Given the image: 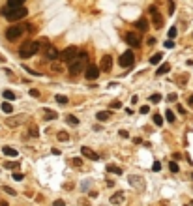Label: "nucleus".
<instances>
[{
  "label": "nucleus",
  "mask_w": 193,
  "mask_h": 206,
  "mask_svg": "<svg viewBox=\"0 0 193 206\" xmlns=\"http://www.w3.org/2000/svg\"><path fill=\"white\" fill-rule=\"evenodd\" d=\"M86 68H88V55H86V52H79V56L75 58L73 62H69V73L71 75L86 71Z\"/></svg>",
  "instance_id": "f257e3e1"
},
{
  "label": "nucleus",
  "mask_w": 193,
  "mask_h": 206,
  "mask_svg": "<svg viewBox=\"0 0 193 206\" xmlns=\"http://www.w3.org/2000/svg\"><path fill=\"white\" fill-rule=\"evenodd\" d=\"M36 52H39V43L38 41H25L23 45L19 47V56L21 58H30V56H34Z\"/></svg>",
  "instance_id": "f03ea898"
},
{
  "label": "nucleus",
  "mask_w": 193,
  "mask_h": 206,
  "mask_svg": "<svg viewBox=\"0 0 193 206\" xmlns=\"http://www.w3.org/2000/svg\"><path fill=\"white\" fill-rule=\"evenodd\" d=\"M2 13L8 21H21V19H25L26 17V8H6L2 9Z\"/></svg>",
  "instance_id": "7ed1b4c3"
},
{
  "label": "nucleus",
  "mask_w": 193,
  "mask_h": 206,
  "mask_svg": "<svg viewBox=\"0 0 193 206\" xmlns=\"http://www.w3.org/2000/svg\"><path fill=\"white\" fill-rule=\"evenodd\" d=\"M77 56H79V51H77V47H75V45H69V47H66V49L60 52V60L62 62H73Z\"/></svg>",
  "instance_id": "20e7f679"
},
{
  "label": "nucleus",
  "mask_w": 193,
  "mask_h": 206,
  "mask_svg": "<svg viewBox=\"0 0 193 206\" xmlns=\"http://www.w3.org/2000/svg\"><path fill=\"white\" fill-rule=\"evenodd\" d=\"M23 34H25V26H21V25H17V26H9V28L6 30V38H8L9 41L19 39Z\"/></svg>",
  "instance_id": "39448f33"
},
{
  "label": "nucleus",
  "mask_w": 193,
  "mask_h": 206,
  "mask_svg": "<svg viewBox=\"0 0 193 206\" xmlns=\"http://www.w3.org/2000/svg\"><path fill=\"white\" fill-rule=\"evenodd\" d=\"M133 62H135L133 51H126V52H122V55H120V58H118L120 68H130V66H133Z\"/></svg>",
  "instance_id": "423d86ee"
},
{
  "label": "nucleus",
  "mask_w": 193,
  "mask_h": 206,
  "mask_svg": "<svg viewBox=\"0 0 193 206\" xmlns=\"http://www.w3.org/2000/svg\"><path fill=\"white\" fill-rule=\"evenodd\" d=\"M148 12H150V15H152L154 28H161V26H163V17H161V13L157 12V8H156V6H150Z\"/></svg>",
  "instance_id": "0eeeda50"
},
{
  "label": "nucleus",
  "mask_w": 193,
  "mask_h": 206,
  "mask_svg": "<svg viewBox=\"0 0 193 206\" xmlns=\"http://www.w3.org/2000/svg\"><path fill=\"white\" fill-rule=\"evenodd\" d=\"M100 68L98 66H94V64H92V66H88L86 68V71H84V77H86L88 81H96V79H98L100 77Z\"/></svg>",
  "instance_id": "6e6552de"
},
{
  "label": "nucleus",
  "mask_w": 193,
  "mask_h": 206,
  "mask_svg": "<svg viewBox=\"0 0 193 206\" xmlns=\"http://www.w3.org/2000/svg\"><path fill=\"white\" fill-rule=\"evenodd\" d=\"M124 39H126L127 45H131V47H139V45H141V38H139L135 32H127V34L124 36Z\"/></svg>",
  "instance_id": "1a4fd4ad"
},
{
  "label": "nucleus",
  "mask_w": 193,
  "mask_h": 206,
  "mask_svg": "<svg viewBox=\"0 0 193 206\" xmlns=\"http://www.w3.org/2000/svg\"><path fill=\"white\" fill-rule=\"evenodd\" d=\"M43 52H45V56H47L49 60H56V58H60V51H58L56 47H52V45H49Z\"/></svg>",
  "instance_id": "9d476101"
},
{
  "label": "nucleus",
  "mask_w": 193,
  "mask_h": 206,
  "mask_svg": "<svg viewBox=\"0 0 193 206\" xmlns=\"http://www.w3.org/2000/svg\"><path fill=\"white\" fill-rule=\"evenodd\" d=\"M111 68H113V56L105 55V56L101 58V66H100V69H101V71H111Z\"/></svg>",
  "instance_id": "9b49d317"
},
{
  "label": "nucleus",
  "mask_w": 193,
  "mask_h": 206,
  "mask_svg": "<svg viewBox=\"0 0 193 206\" xmlns=\"http://www.w3.org/2000/svg\"><path fill=\"white\" fill-rule=\"evenodd\" d=\"M81 152H83V156H84V157H88V159H92V161H98V159H100V156L96 154L94 150H90L88 146H83Z\"/></svg>",
  "instance_id": "f8f14e48"
},
{
  "label": "nucleus",
  "mask_w": 193,
  "mask_h": 206,
  "mask_svg": "<svg viewBox=\"0 0 193 206\" xmlns=\"http://www.w3.org/2000/svg\"><path fill=\"white\" fill-rule=\"evenodd\" d=\"M135 26H137L139 32H146V30H148V21H146V19H139L137 23H135Z\"/></svg>",
  "instance_id": "ddd939ff"
},
{
  "label": "nucleus",
  "mask_w": 193,
  "mask_h": 206,
  "mask_svg": "<svg viewBox=\"0 0 193 206\" xmlns=\"http://www.w3.org/2000/svg\"><path fill=\"white\" fill-rule=\"evenodd\" d=\"M2 152H4V156L17 157V150H15V148H12V146H4V148H2Z\"/></svg>",
  "instance_id": "4468645a"
},
{
  "label": "nucleus",
  "mask_w": 193,
  "mask_h": 206,
  "mask_svg": "<svg viewBox=\"0 0 193 206\" xmlns=\"http://www.w3.org/2000/svg\"><path fill=\"white\" fill-rule=\"evenodd\" d=\"M122 201H124V193H122V191H116L113 197H111V202H113V204H118V202H122Z\"/></svg>",
  "instance_id": "2eb2a0df"
},
{
  "label": "nucleus",
  "mask_w": 193,
  "mask_h": 206,
  "mask_svg": "<svg viewBox=\"0 0 193 206\" xmlns=\"http://www.w3.org/2000/svg\"><path fill=\"white\" fill-rule=\"evenodd\" d=\"M26 0H8V6L9 8H23V4Z\"/></svg>",
  "instance_id": "dca6fc26"
},
{
  "label": "nucleus",
  "mask_w": 193,
  "mask_h": 206,
  "mask_svg": "<svg viewBox=\"0 0 193 206\" xmlns=\"http://www.w3.org/2000/svg\"><path fill=\"white\" fill-rule=\"evenodd\" d=\"M109 116H111L109 111H100V113H98V120H100V122H105V120H109Z\"/></svg>",
  "instance_id": "f3484780"
},
{
  "label": "nucleus",
  "mask_w": 193,
  "mask_h": 206,
  "mask_svg": "<svg viewBox=\"0 0 193 206\" xmlns=\"http://www.w3.org/2000/svg\"><path fill=\"white\" fill-rule=\"evenodd\" d=\"M171 69V66H169V64H161V66H159L157 68V71H156V75H165L167 71Z\"/></svg>",
  "instance_id": "a211bd4d"
},
{
  "label": "nucleus",
  "mask_w": 193,
  "mask_h": 206,
  "mask_svg": "<svg viewBox=\"0 0 193 206\" xmlns=\"http://www.w3.org/2000/svg\"><path fill=\"white\" fill-rule=\"evenodd\" d=\"M161 52H156V55L154 56H150V64H154V66H156V64H159V62H161Z\"/></svg>",
  "instance_id": "6ab92c4d"
},
{
  "label": "nucleus",
  "mask_w": 193,
  "mask_h": 206,
  "mask_svg": "<svg viewBox=\"0 0 193 206\" xmlns=\"http://www.w3.org/2000/svg\"><path fill=\"white\" fill-rule=\"evenodd\" d=\"M2 111H4L6 114H12V113H13V105H12V103H2Z\"/></svg>",
  "instance_id": "aec40b11"
},
{
  "label": "nucleus",
  "mask_w": 193,
  "mask_h": 206,
  "mask_svg": "<svg viewBox=\"0 0 193 206\" xmlns=\"http://www.w3.org/2000/svg\"><path fill=\"white\" fill-rule=\"evenodd\" d=\"M107 172H114V174H122V169H120V167H114V165H107Z\"/></svg>",
  "instance_id": "412c9836"
},
{
  "label": "nucleus",
  "mask_w": 193,
  "mask_h": 206,
  "mask_svg": "<svg viewBox=\"0 0 193 206\" xmlns=\"http://www.w3.org/2000/svg\"><path fill=\"white\" fill-rule=\"evenodd\" d=\"M56 116H58V114H56L55 111H51V109H47V111H45V120H55Z\"/></svg>",
  "instance_id": "4be33fe9"
},
{
  "label": "nucleus",
  "mask_w": 193,
  "mask_h": 206,
  "mask_svg": "<svg viewBox=\"0 0 193 206\" xmlns=\"http://www.w3.org/2000/svg\"><path fill=\"white\" fill-rule=\"evenodd\" d=\"M150 101H152V103H159V101H161V94H152V96H150Z\"/></svg>",
  "instance_id": "5701e85b"
},
{
  "label": "nucleus",
  "mask_w": 193,
  "mask_h": 206,
  "mask_svg": "<svg viewBox=\"0 0 193 206\" xmlns=\"http://www.w3.org/2000/svg\"><path fill=\"white\" fill-rule=\"evenodd\" d=\"M56 101H58L60 105H68V97H66V96H60V94H58V96H56Z\"/></svg>",
  "instance_id": "b1692460"
},
{
  "label": "nucleus",
  "mask_w": 193,
  "mask_h": 206,
  "mask_svg": "<svg viewBox=\"0 0 193 206\" xmlns=\"http://www.w3.org/2000/svg\"><path fill=\"white\" fill-rule=\"evenodd\" d=\"M154 124L156 126H161L163 124V116L161 114H154Z\"/></svg>",
  "instance_id": "393cba45"
},
{
  "label": "nucleus",
  "mask_w": 193,
  "mask_h": 206,
  "mask_svg": "<svg viewBox=\"0 0 193 206\" xmlns=\"http://www.w3.org/2000/svg\"><path fill=\"white\" fill-rule=\"evenodd\" d=\"M28 133H30L32 137H38V135H39V131H38L36 126H30V127H28Z\"/></svg>",
  "instance_id": "a878e982"
},
{
  "label": "nucleus",
  "mask_w": 193,
  "mask_h": 206,
  "mask_svg": "<svg viewBox=\"0 0 193 206\" xmlns=\"http://www.w3.org/2000/svg\"><path fill=\"white\" fill-rule=\"evenodd\" d=\"M66 120H68V124H71V126H77V124H79V120H77L75 116H71V114H68Z\"/></svg>",
  "instance_id": "bb28decb"
},
{
  "label": "nucleus",
  "mask_w": 193,
  "mask_h": 206,
  "mask_svg": "<svg viewBox=\"0 0 193 206\" xmlns=\"http://www.w3.org/2000/svg\"><path fill=\"white\" fill-rule=\"evenodd\" d=\"M4 97L6 100H15V94L12 90H4Z\"/></svg>",
  "instance_id": "cd10ccee"
},
{
  "label": "nucleus",
  "mask_w": 193,
  "mask_h": 206,
  "mask_svg": "<svg viewBox=\"0 0 193 206\" xmlns=\"http://www.w3.org/2000/svg\"><path fill=\"white\" fill-rule=\"evenodd\" d=\"M165 116H167V120H169V122H174V113H173V111H167Z\"/></svg>",
  "instance_id": "c85d7f7f"
},
{
  "label": "nucleus",
  "mask_w": 193,
  "mask_h": 206,
  "mask_svg": "<svg viewBox=\"0 0 193 206\" xmlns=\"http://www.w3.org/2000/svg\"><path fill=\"white\" fill-rule=\"evenodd\" d=\"M139 113H141V114H148V113H150V107H148V105H143L141 109H139Z\"/></svg>",
  "instance_id": "c756f323"
},
{
  "label": "nucleus",
  "mask_w": 193,
  "mask_h": 206,
  "mask_svg": "<svg viewBox=\"0 0 193 206\" xmlns=\"http://www.w3.org/2000/svg\"><path fill=\"white\" fill-rule=\"evenodd\" d=\"M6 167L8 169H15V167H19V161H9V163H6Z\"/></svg>",
  "instance_id": "7c9ffc66"
},
{
  "label": "nucleus",
  "mask_w": 193,
  "mask_h": 206,
  "mask_svg": "<svg viewBox=\"0 0 193 206\" xmlns=\"http://www.w3.org/2000/svg\"><path fill=\"white\" fill-rule=\"evenodd\" d=\"M169 169L173 171V172H178V165L174 163V161H171V163H169Z\"/></svg>",
  "instance_id": "2f4dec72"
},
{
  "label": "nucleus",
  "mask_w": 193,
  "mask_h": 206,
  "mask_svg": "<svg viewBox=\"0 0 193 206\" xmlns=\"http://www.w3.org/2000/svg\"><path fill=\"white\" fill-rule=\"evenodd\" d=\"M25 178V174H21V172H13V180H17V182H21Z\"/></svg>",
  "instance_id": "473e14b6"
},
{
  "label": "nucleus",
  "mask_w": 193,
  "mask_h": 206,
  "mask_svg": "<svg viewBox=\"0 0 193 206\" xmlns=\"http://www.w3.org/2000/svg\"><path fill=\"white\" fill-rule=\"evenodd\" d=\"M68 139H69V137H68V133H64V131H62V133H58V140H68Z\"/></svg>",
  "instance_id": "72a5a7b5"
},
{
  "label": "nucleus",
  "mask_w": 193,
  "mask_h": 206,
  "mask_svg": "<svg viewBox=\"0 0 193 206\" xmlns=\"http://www.w3.org/2000/svg\"><path fill=\"white\" fill-rule=\"evenodd\" d=\"M25 26H26V30L30 32V34H34V32H36V26L34 25H25Z\"/></svg>",
  "instance_id": "f704fd0d"
},
{
  "label": "nucleus",
  "mask_w": 193,
  "mask_h": 206,
  "mask_svg": "<svg viewBox=\"0 0 193 206\" xmlns=\"http://www.w3.org/2000/svg\"><path fill=\"white\" fill-rule=\"evenodd\" d=\"M174 36H176V28L173 26V28H171V30H169V38H171V39H173Z\"/></svg>",
  "instance_id": "c9c22d12"
},
{
  "label": "nucleus",
  "mask_w": 193,
  "mask_h": 206,
  "mask_svg": "<svg viewBox=\"0 0 193 206\" xmlns=\"http://www.w3.org/2000/svg\"><path fill=\"white\" fill-rule=\"evenodd\" d=\"M169 9H171L169 13H174V2H173V0H169Z\"/></svg>",
  "instance_id": "e433bc0d"
},
{
  "label": "nucleus",
  "mask_w": 193,
  "mask_h": 206,
  "mask_svg": "<svg viewBox=\"0 0 193 206\" xmlns=\"http://www.w3.org/2000/svg\"><path fill=\"white\" fill-rule=\"evenodd\" d=\"M165 47H167V49H173V47H174V41H171V39L165 41Z\"/></svg>",
  "instance_id": "4c0bfd02"
},
{
  "label": "nucleus",
  "mask_w": 193,
  "mask_h": 206,
  "mask_svg": "<svg viewBox=\"0 0 193 206\" xmlns=\"http://www.w3.org/2000/svg\"><path fill=\"white\" fill-rule=\"evenodd\" d=\"M4 191H6V193H9V195H15V193H17V191H13L12 187H8V186L4 187Z\"/></svg>",
  "instance_id": "58836bf2"
},
{
  "label": "nucleus",
  "mask_w": 193,
  "mask_h": 206,
  "mask_svg": "<svg viewBox=\"0 0 193 206\" xmlns=\"http://www.w3.org/2000/svg\"><path fill=\"white\" fill-rule=\"evenodd\" d=\"M111 107H113V109H120V101H113Z\"/></svg>",
  "instance_id": "ea45409f"
},
{
  "label": "nucleus",
  "mask_w": 193,
  "mask_h": 206,
  "mask_svg": "<svg viewBox=\"0 0 193 206\" xmlns=\"http://www.w3.org/2000/svg\"><path fill=\"white\" fill-rule=\"evenodd\" d=\"M30 96H34V97H38V96H39V92H38L36 88H32V90H30Z\"/></svg>",
  "instance_id": "a19ab883"
},
{
  "label": "nucleus",
  "mask_w": 193,
  "mask_h": 206,
  "mask_svg": "<svg viewBox=\"0 0 193 206\" xmlns=\"http://www.w3.org/2000/svg\"><path fill=\"white\" fill-rule=\"evenodd\" d=\"M120 137H124V139H127V137H130V133H127V131H124V129H120Z\"/></svg>",
  "instance_id": "79ce46f5"
},
{
  "label": "nucleus",
  "mask_w": 193,
  "mask_h": 206,
  "mask_svg": "<svg viewBox=\"0 0 193 206\" xmlns=\"http://www.w3.org/2000/svg\"><path fill=\"white\" fill-rule=\"evenodd\" d=\"M167 100H169V101H176V94H169Z\"/></svg>",
  "instance_id": "37998d69"
},
{
  "label": "nucleus",
  "mask_w": 193,
  "mask_h": 206,
  "mask_svg": "<svg viewBox=\"0 0 193 206\" xmlns=\"http://www.w3.org/2000/svg\"><path fill=\"white\" fill-rule=\"evenodd\" d=\"M52 206H66V202H64V201H55V204H52Z\"/></svg>",
  "instance_id": "c03bdc74"
},
{
  "label": "nucleus",
  "mask_w": 193,
  "mask_h": 206,
  "mask_svg": "<svg viewBox=\"0 0 193 206\" xmlns=\"http://www.w3.org/2000/svg\"><path fill=\"white\" fill-rule=\"evenodd\" d=\"M154 171H159V169H161V163H157V161H156V163H154V167H152Z\"/></svg>",
  "instance_id": "a18cd8bd"
},
{
  "label": "nucleus",
  "mask_w": 193,
  "mask_h": 206,
  "mask_svg": "<svg viewBox=\"0 0 193 206\" xmlns=\"http://www.w3.org/2000/svg\"><path fill=\"white\" fill-rule=\"evenodd\" d=\"M178 113H180V114H186V109H184L182 105H178Z\"/></svg>",
  "instance_id": "49530a36"
},
{
  "label": "nucleus",
  "mask_w": 193,
  "mask_h": 206,
  "mask_svg": "<svg viewBox=\"0 0 193 206\" xmlns=\"http://www.w3.org/2000/svg\"><path fill=\"white\" fill-rule=\"evenodd\" d=\"M188 103H189V107L193 109V96H189V97H188Z\"/></svg>",
  "instance_id": "de8ad7c7"
},
{
  "label": "nucleus",
  "mask_w": 193,
  "mask_h": 206,
  "mask_svg": "<svg viewBox=\"0 0 193 206\" xmlns=\"http://www.w3.org/2000/svg\"><path fill=\"white\" fill-rule=\"evenodd\" d=\"M133 143H135V144H141V143H143V139H139V137H135V139H133Z\"/></svg>",
  "instance_id": "09e8293b"
},
{
  "label": "nucleus",
  "mask_w": 193,
  "mask_h": 206,
  "mask_svg": "<svg viewBox=\"0 0 193 206\" xmlns=\"http://www.w3.org/2000/svg\"><path fill=\"white\" fill-rule=\"evenodd\" d=\"M0 206H8V202H2V204H0Z\"/></svg>",
  "instance_id": "8fccbe9b"
},
{
  "label": "nucleus",
  "mask_w": 193,
  "mask_h": 206,
  "mask_svg": "<svg viewBox=\"0 0 193 206\" xmlns=\"http://www.w3.org/2000/svg\"><path fill=\"white\" fill-rule=\"evenodd\" d=\"M186 206H193V202H189V204H186Z\"/></svg>",
  "instance_id": "3c124183"
}]
</instances>
